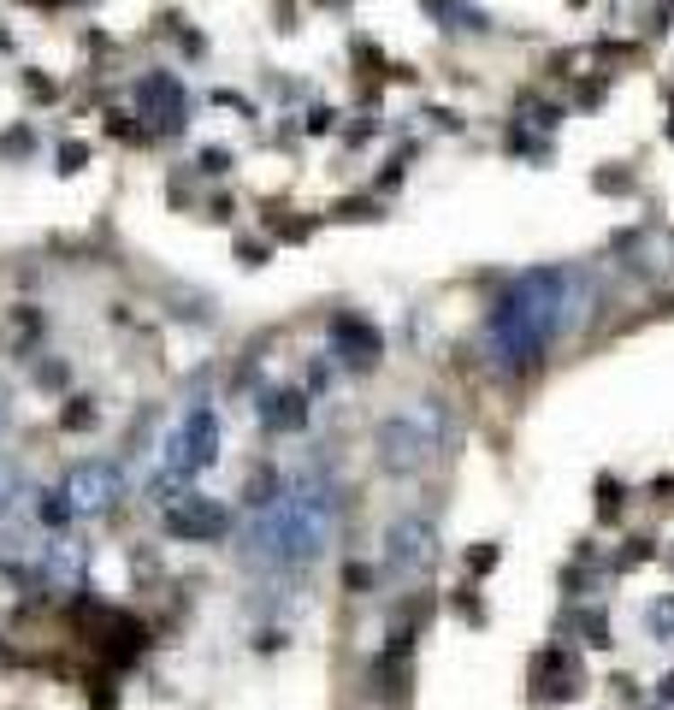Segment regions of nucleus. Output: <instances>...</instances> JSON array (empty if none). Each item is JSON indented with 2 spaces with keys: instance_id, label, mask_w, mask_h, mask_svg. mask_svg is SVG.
Instances as JSON below:
<instances>
[{
  "instance_id": "obj_3",
  "label": "nucleus",
  "mask_w": 674,
  "mask_h": 710,
  "mask_svg": "<svg viewBox=\"0 0 674 710\" xmlns=\"http://www.w3.org/2000/svg\"><path fill=\"white\" fill-rule=\"evenodd\" d=\"M213 456H219V414H213L208 403H196V409H183V421L172 426L166 450H160L155 497H160V503H172V497L196 480L201 468H213Z\"/></svg>"
},
{
  "instance_id": "obj_24",
  "label": "nucleus",
  "mask_w": 674,
  "mask_h": 710,
  "mask_svg": "<svg viewBox=\"0 0 674 710\" xmlns=\"http://www.w3.org/2000/svg\"><path fill=\"white\" fill-rule=\"evenodd\" d=\"M237 255H243V261H249V267H261V261H267V255H272V249H267V243H237Z\"/></svg>"
},
{
  "instance_id": "obj_1",
  "label": "nucleus",
  "mask_w": 674,
  "mask_h": 710,
  "mask_svg": "<svg viewBox=\"0 0 674 710\" xmlns=\"http://www.w3.org/2000/svg\"><path fill=\"white\" fill-rule=\"evenodd\" d=\"M568 320H574V279L568 272H527V279H515L509 297L497 302L492 326H485L492 368H503V373L538 368Z\"/></svg>"
},
{
  "instance_id": "obj_25",
  "label": "nucleus",
  "mask_w": 674,
  "mask_h": 710,
  "mask_svg": "<svg viewBox=\"0 0 674 710\" xmlns=\"http://www.w3.org/2000/svg\"><path fill=\"white\" fill-rule=\"evenodd\" d=\"M24 84H30V95H36V101H54V84H48V77H36V71H30Z\"/></svg>"
},
{
  "instance_id": "obj_8",
  "label": "nucleus",
  "mask_w": 674,
  "mask_h": 710,
  "mask_svg": "<svg viewBox=\"0 0 674 710\" xmlns=\"http://www.w3.org/2000/svg\"><path fill=\"white\" fill-rule=\"evenodd\" d=\"M137 101H142V113L155 119V130H166V137H178V130H183L190 101H183V84L172 77V71H148V77L137 84Z\"/></svg>"
},
{
  "instance_id": "obj_6",
  "label": "nucleus",
  "mask_w": 674,
  "mask_h": 710,
  "mask_svg": "<svg viewBox=\"0 0 674 710\" xmlns=\"http://www.w3.org/2000/svg\"><path fill=\"white\" fill-rule=\"evenodd\" d=\"M160 527H166V539H178V545H213V539H225L231 510L213 503V497H201V492H178L172 503H160Z\"/></svg>"
},
{
  "instance_id": "obj_19",
  "label": "nucleus",
  "mask_w": 674,
  "mask_h": 710,
  "mask_svg": "<svg viewBox=\"0 0 674 710\" xmlns=\"http://www.w3.org/2000/svg\"><path fill=\"white\" fill-rule=\"evenodd\" d=\"M84 160H89L84 142H66V148H59V172H84Z\"/></svg>"
},
{
  "instance_id": "obj_14",
  "label": "nucleus",
  "mask_w": 674,
  "mask_h": 710,
  "mask_svg": "<svg viewBox=\"0 0 674 710\" xmlns=\"http://www.w3.org/2000/svg\"><path fill=\"white\" fill-rule=\"evenodd\" d=\"M196 166L208 172V178H219V172H231V148H201V155H196Z\"/></svg>"
},
{
  "instance_id": "obj_16",
  "label": "nucleus",
  "mask_w": 674,
  "mask_h": 710,
  "mask_svg": "<svg viewBox=\"0 0 674 710\" xmlns=\"http://www.w3.org/2000/svg\"><path fill=\"white\" fill-rule=\"evenodd\" d=\"M36 148V130H6L0 137V155H30Z\"/></svg>"
},
{
  "instance_id": "obj_12",
  "label": "nucleus",
  "mask_w": 674,
  "mask_h": 710,
  "mask_svg": "<svg viewBox=\"0 0 674 710\" xmlns=\"http://www.w3.org/2000/svg\"><path fill=\"white\" fill-rule=\"evenodd\" d=\"M497 556H503V545H474V551H467V574H474V581H479V574H492Z\"/></svg>"
},
{
  "instance_id": "obj_13",
  "label": "nucleus",
  "mask_w": 674,
  "mask_h": 710,
  "mask_svg": "<svg viewBox=\"0 0 674 710\" xmlns=\"http://www.w3.org/2000/svg\"><path fill=\"white\" fill-rule=\"evenodd\" d=\"M651 627H657V639H662V645H674V598L651 604Z\"/></svg>"
},
{
  "instance_id": "obj_5",
  "label": "nucleus",
  "mask_w": 674,
  "mask_h": 710,
  "mask_svg": "<svg viewBox=\"0 0 674 710\" xmlns=\"http://www.w3.org/2000/svg\"><path fill=\"white\" fill-rule=\"evenodd\" d=\"M385 568L396 581H426L438 568V521L426 510H408L385 527Z\"/></svg>"
},
{
  "instance_id": "obj_27",
  "label": "nucleus",
  "mask_w": 674,
  "mask_h": 710,
  "mask_svg": "<svg viewBox=\"0 0 674 710\" xmlns=\"http://www.w3.org/2000/svg\"><path fill=\"white\" fill-rule=\"evenodd\" d=\"M0 421H6V391H0Z\"/></svg>"
},
{
  "instance_id": "obj_20",
  "label": "nucleus",
  "mask_w": 674,
  "mask_h": 710,
  "mask_svg": "<svg viewBox=\"0 0 674 710\" xmlns=\"http://www.w3.org/2000/svg\"><path fill=\"white\" fill-rule=\"evenodd\" d=\"M456 610H462V616H467V622H474V627H479V622H485V610H479V598H474V586H462V592H456Z\"/></svg>"
},
{
  "instance_id": "obj_15",
  "label": "nucleus",
  "mask_w": 674,
  "mask_h": 710,
  "mask_svg": "<svg viewBox=\"0 0 674 710\" xmlns=\"http://www.w3.org/2000/svg\"><path fill=\"white\" fill-rule=\"evenodd\" d=\"M13 497H18V468H13V456L0 450V510H6Z\"/></svg>"
},
{
  "instance_id": "obj_21",
  "label": "nucleus",
  "mask_w": 674,
  "mask_h": 710,
  "mask_svg": "<svg viewBox=\"0 0 674 710\" xmlns=\"http://www.w3.org/2000/svg\"><path fill=\"white\" fill-rule=\"evenodd\" d=\"M337 219H379L373 201H337Z\"/></svg>"
},
{
  "instance_id": "obj_4",
  "label": "nucleus",
  "mask_w": 674,
  "mask_h": 710,
  "mask_svg": "<svg viewBox=\"0 0 674 710\" xmlns=\"http://www.w3.org/2000/svg\"><path fill=\"white\" fill-rule=\"evenodd\" d=\"M119 497H125V468L107 462V456L71 462L66 480H59V503H66L71 521H101V515L119 510Z\"/></svg>"
},
{
  "instance_id": "obj_11",
  "label": "nucleus",
  "mask_w": 674,
  "mask_h": 710,
  "mask_svg": "<svg viewBox=\"0 0 674 710\" xmlns=\"http://www.w3.org/2000/svg\"><path fill=\"white\" fill-rule=\"evenodd\" d=\"M95 421H101V414H95V403H89V397H66V409H59V426H66V432H89Z\"/></svg>"
},
{
  "instance_id": "obj_7",
  "label": "nucleus",
  "mask_w": 674,
  "mask_h": 710,
  "mask_svg": "<svg viewBox=\"0 0 674 710\" xmlns=\"http://www.w3.org/2000/svg\"><path fill=\"white\" fill-rule=\"evenodd\" d=\"M332 355L343 361V368H355V373H373L379 355H385V338H379L373 320H361V314H337L332 320Z\"/></svg>"
},
{
  "instance_id": "obj_23",
  "label": "nucleus",
  "mask_w": 674,
  "mask_h": 710,
  "mask_svg": "<svg viewBox=\"0 0 674 710\" xmlns=\"http://www.w3.org/2000/svg\"><path fill=\"white\" fill-rule=\"evenodd\" d=\"M586 645H609V622L604 616H586Z\"/></svg>"
},
{
  "instance_id": "obj_22",
  "label": "nucleus",
  "mask_w": 674,
  "mask_h": 710,
  "mask_svg": "<svg viewBox=\"0 0 674 710\" xmlns=\"http://www.w3.org/2000/svg\"><path fill=\"white\" fill-rule=\"evenodd\" d=\"M36 385H48V391H59V385H66V368H59V361H42V368H36Z\"/></svg>"
},
{
  "instance_id": "obj_10",
  "label": "nucleus",
  "mask_w": 674,
  "mask_h": 710,
  "mask_svg": "<svg viewBox=\"0 0 674 710\" xmlns=\"http://www.w3.org/2000/svg\"><path fill=\"white\" fill-rule=\"evenodd\" d=\"M84 563H89L84 539H54V545H42V574H48V586H84Z\"/></svg>"
},
{
  "instance_id": "obj_2",
  "label": "nucleus",
  "mask_w": 674,
  "mask_h": 710,
  "mask_svg": "<svg viewBox=\"0 0 674 710\" xmlns=\"http://www.w3.org/2000/svg\"><path fill=\"white\" fill-rule=\"evenodd\" d=\"M444 439H449V409L438 397H421L408 403V409L385 414L379 432H373V450H379V468L408 480V474L432 468L438 456H444Z\"/></svg>"
},
{
  "instance_id": "obj_9",
  "label": "nucleus",
  "mask_w": 674,
  "mask_h": 710,
  "mask_svg": "<svg viewBox=\"0 0 674 710\" xmlns=\"http://www.w3.org/2000/svg\"><path fill=\"white\" fill-rule=\"evenodd\" d=\"M314 414V397L308 391H272V397H261V409H254V421H261V432H272V439H284V432H302Z\"/></svg>"
},
{
  "instance_id": "obj_18",
  "label": "nucleus",
  "mask_w": 674,
  "mask_h": 710,
  "mask_svg": "<svg viewBox=\"0 0 674 710\" xmlns=\"http://www.w3.org/2000/svg\"><path fill=\"white\" fill-rule=\"evenodd\" d=\"M107 137H125V142H142V130L130 125V113H107Z\"/></svg>"
},
{
  "instance_id": "obj_17",
  "label": "nucleus",
  "mask_w": 674,
  "mask_h": 710,
  "mask_svg": "<svg viewBox=\"0 0 674 710\" xmlns=\"http://www.w3.org/2000/svg\"><path fill=\"white\" fill-rule=\"evenodd\" d=\"M343 586H350V592L361 598L367 586H373V568H367V563H350V568H343Z\"/></svg>"
},
{
  "instance_id": "obj_26",
  "label": "nucleus",
  "mask_w": 674,
  "mask_h": 710,
  "mask_svg": "<svg viewBox=\"0 0 674 710\" xmlns=\"http://www.w3.org/2000/svg\"><path fill=\"white\" fill-rule=\"evenodd\" d=\"M662 705H674V675H669V681H662Z\"/></svg>"
}]
</instances>
